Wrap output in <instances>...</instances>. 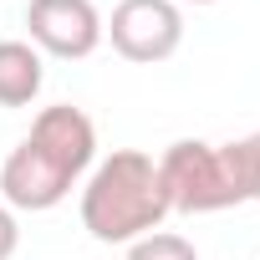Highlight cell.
Instances as JSON below:
<instances>
[{"label":"cell","mask_w":260,"mask_h":260,"mask_svg":"<svg viewBox=\"0 0 260 260\" xmlns=\"http://www.w3.org/2000/svg\"><path fill=\"white\" fill-rule=\"evenodd\" d=\"M169 214L158 164L138 148H117L97 164V174L82 189V230L102 245H133L153 235Z\"/></svg>","instance_id":"1"},{"label":"cell","mask_w":260,"mask_h":260,"mask_svg":"<svg viewBox=\"0 0 260 260\" xmlns=\"http://www.w3.org/2000/svg\"><path fill=\"white\" fill-rule=\"evenodd\" d=\"M158 184H164L169 214H214V209H235L250 199L240 143L214 148L199 138H179L158 158Z\"/></svg>","instance_id":"2"},{"label":"cell","mask_w":260,"mask_h":260,"mask_svg":"<svg viewBox=\"0 0 260 260\" xmlns=\"http://www.w3.org/2000/svg\"><path fill=\"white\" fill-rule=\"evenodd\" d=\"M107 36H112V51L138 61V67H153V61H169L184 41V16L174 0H122L107 21Z\"/></svg>","instance_id":"3"},{"label":"cell","mask_w":260,"mask_h":260,"mask_svg":"<svg viewBox=\"0 0 260 260\" xmlns=\"http://www.w3.org/2000/svg\"><path fill=\"white\" fill-rule=\"evenodd\" d=\"M26 26H31L36 51L61 56V61H82L102 41V16L92 0H31Z\"/></svg>","instance_id":"4"},{"label":"cell","mask_w":260,"mask_h":260,"mask_svg":"<svg viewBox=\"0 0 260 260\" xmlns=\"http://www.w3.org/2000/svg\"><path fill=\"white\" fill-rule=\"evenodd\" d=\"M26 143H31L41 158H51L67 179H77V174H87L92 158H97V127H92V117H87L82 107L61 102V107H41V112H36Z\"/></svg>","instance_id":"5"},{"label":"cell","mask_w":260,"mask_h":260,"mask_svg":"<svg viewBox=\"0 0 260 260\" xmlns=\"http://www.w3.org/2000/svg\"><path fill=\"white\" fill-rule=\"evenodd\" d=\"M72 184H77V179H67V174H61L51 158H41L31 143H16L11 158H6V169H0V194H6V204H11V209H31V214L56 209V204L72 194Z\"/></svg>","instance_id":"6"},{"label":"cell","mask_w":260,"mask_h":260,"mask_svg":"<svg viewBox=\"0 0 260 260\" xmlns=\"http://www.w3.org/2000/svg\"><path fill=\"white\" fill-rule=\"evenodd\" d=\"M41 51L31 41H0V107H26L41 92Z\"/></svg>","instance_id":"7"},{"label":"cell","mask_w":260,"mask_h":260,"mask_svg":"<svg viewBox=\"0 0 260 260\" xmlns=\"http://www.w3.org/2000/svg\"><path fill=\"white\" fill-rule=\"evenodd\" d=\"M127 260H199V250H194L184 235H164V230H153V235L133 240Z\"/></svg>","instance_id":"8"},{"label":"cell","mask_w":260,"mask_h":260,"mask_svg":"<svg viewBox=\"0 0 260 260\" xmlns=\"http://www.w3.org/2000/svg\"><path fill=\"white\" fill-rule=\"evenodd\" d=\"M240 158H245V184H250V199H260V133L240 138Z\"/></svg>","instance_id":"9"},{"label":"cell","mask_w":260,"mask_h":260,"mask_svg":"<svg viewBox=\"0 0 260 260\" xmlns=\"http://www.w3.org/2000/svg\"><path fill=\"white\" fill-rule=\"evenodd\" d=\"M16 245H21V230H16V214L0 204V260H11L16 255Z\"/></svg>","instance_id":"10"}]
</instances>
